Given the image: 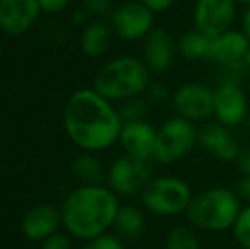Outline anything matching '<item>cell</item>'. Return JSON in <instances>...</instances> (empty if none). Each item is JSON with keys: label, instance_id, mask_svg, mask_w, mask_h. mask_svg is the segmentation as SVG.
Wrapping results in <instances>:
<instances>
[{"label": "cell", "instance_id": "9c48e42d", "mask_svg": "<svg viewBox=\"0 0 250 249\" xmlns=\"http://www.w3.org/2000/svg\"><path fill=\"white\" fill-rule=\"evenodd\" d=\"M238 17L237 0H194L192 3V27L209 38L233 29Z\"/></svg>", "mask_w": 250, "mask_h": 249}, {"label": "cell", "instance_id": "3957f363", "mask_svg": "<svg viewBox=\"0 0 250 249\" xmlns=\"http://www.w3.org/2000/svg\"><path fill=\"white\" fill-rule=\"evenodd\" d=\"M242 208L244 202L233 188L211 186L194 193L184 217L192 229L221 234L231 230Z\"/></svg>", "mask_w": 250, "mask_h": 249}, {"label": "cell", "instance_id": "f546056e", "mask_svg": "<svg viewBox=\"0 0 250 249\" xmlns=\"http://www.w3.org/2000/svg\"><path fill=\"white\" fill-rule=\"evenodd\" d=\"M235 191L240 196L242 202L250 203V176H245V174H240L238 181L235 183Z\"/></svg>", "mask_w": 250, "mask_h": 249}, {"label": "cell", "instance_id": "4316f807", "mask_svg": "<svg viewBox=\"0 0 250 249\" xmlns=\"http://www.w3.org/2000/svg\"><path fill=\"white\" fill-rule=\"evenodd\" d=\"M87 10L94 14L96 17H104L107 14H112V3L111 0H85Z\"/></svg>", "mask_w": 250, "mask_h": 249}, {"label": "cell", "instance_id": "5b68a950", "mask_svg": "<svg viewBox=\"0 0 250 249\" xmlns=\"http://www.w3.org/2000/svg\"><path fill=\"white\" fill-rule=\"evenodd\" d=\"M138 196L142 206L151 215L174 219L186 215L194 191L184 178L175 174H160L151 178Z\"/></svg>", "mask_w": 250, "mask_h": 249}, {"label": "cell", "instance_id": "ba28073f", "mask_svg": "<svg viewBox=\"0 0 250 249\" xmlns=\"http://www.w3.org/2000/svg\"><path fill=\"white\" fill-rule=\"evenodd\" d=\"M153 176V160H143L128 154L118 157L105 173L107 186L118 196L140 195Z\"/></svg>", "mask_w": 250, "mask_h": 249}, {"label": "cell", "instance_id": "8992f818", "mask_svg": "<svg viewBox=\"0 0 250 249\" xmlns=\"http://www.w3.org/2000/svg\"><path fill=\"white\" fill-rule=\"evenodd\" d=\"M198 142L199 125L174 114L157 128L153 162L165 167L175 166L198 149Z\"/></svg>", "mask_w": 250, "mask_h": 249}, {"label": "cell", "instance_id": "8fae6325", "mask_svg": "<svg viewBox=\"0 0 250 249\" xmlns=\"http://www.w3.org/2000/svg\"><path fill=\"white\" fill-rule=\"evenodd\" d=\"M214 121L227 128H237L249 118V97L242 84L218 80L214 87Z\"/></svg>", "mask_w": 250, "mask_h": 249}, {"label": "cell", "instance_id": "52a82bcc", "mask_svg": "<svg viewBox=\"0 0 250 249\" xmlns=\"http://www.w3.org/2000/svg\"><path fill=\"white\" fill-rule=\"evenodd\" d=\"M170 104L174 114L196 125H203L213 118L214 87L203 80H189L172 92Z\"/></svg>", "mask_w": 250, "mask_h": 249}, {"label": "cell", "instance_id": "6da1fadb", "mask_svg": "<svg viewBox=\"0 0 250 249\" xmlns=\"http://www.w3.org/2000/svg\"><path fill=\"white\" fill-rule=\"evenodd\" d=\"M63 121L72 142L85 152H99L118 143L123 128L119 110L96 89L73 92L66 103Z\"/></svg>", "mask_w": 250, "mask_h": 249}, {"label": "cell", "instance_id": "cb8c5ba5", "mask_svg": "<svg viewBox=\"0 0 250 249\" xmlns=\"http://www.w3.org/2000/svg\"><path fill=\"white\" fill-rule=\"evenodd\" d=\"M146 113H148V99H143L142 96L123 101V106L119 108V114L123 118V123L146 120Z\"/></svg>", "mask_w": 250, "mask_h": 249}, {"label": "cell", "instance_id": "5bb4252c", "mask_svg": "<svg viewBox=\"0 0 250 249\" xmlns=\"http://www.w3.org/2000/svg\"><path fill=\"white\" fill-rule=\"evenodd\" d=\"M40 12L38 0H0V29L10 36L27 33Z\"/></svg>", "mask_w": 250, "mask_h": 249}, {"label": "cell", "instance_id": "277c9868", "mask_svg": "<svg viewBox=\"0 0 250 249\" xmlns=\"http://www.w3.org/2000/svg\"><path fill=\"white\" fill-rule=\"evenodd\" d=\"M150 84L151 72L146 63L143 58L131 55L105 62L94 77V89L111 103L143 96Z\"/></svg>", "mask_w": 250, "mask_h": 249}, {"label": "cell", "instance_id": "ffe728a7", "mask_svg": "<svg viewBox=\"0 0 250 249\" xmlns=\"http://www.w3.org/2000/svg\"><path fill=\"white\" fill-rule=\"evenodd\" d=\"M211 38L196 27L184 31L177 38V55L186 62H203L209 57Z\"/></svg>", "mask_w": 250, "mask_h": 249}, {"label": "cell", "instance_id": "e0dca14e", "mask_svg": "<svg viewBox=\"0 0 250 249\" xmlns=\"http://www.w3.org/2000/svg\"><path fill=\"white\" fill-rule=\"evenodd\" d=\"M62 220V213L51 205H38L33 206L29 212L24 215L22 220V234L29 241H41L48 239L56 232Z\"/></svg>", "mask_w": 250, "mask_h": 249}, {"label": "cell", "instance_id": "d6a6232c", "mask_svg": "<svg viewBox=\"0 0 250 249\" xmlns=\"http://www.w3.org/2000/svg\"><path fill=\"white\" fill-rule=\"evenodd\" d=\"M238 29H240L250 41V5L244 7V10L240 12V17H238Z\"/></svg>", "mask_w": 250, "mask_h": 249}, {"label": "cell", "instance_id": "44dd1931", "mask_svg": "<svg viewBox=\"0 0 250 249\" xmlns=\"http://www.w3.org/2000/svg\"><path fill=\"white\" fill-rule=\"evenodd\" d=\"M73 174L83 181V184H101L104 176L101 162L92 154H80L73 159Z\"/></svg>", "mask_w": 250, "mask_h": 249}, {"label": "cell", "instance_id": "2e32d148", "mask_svg": "<svg viewBox=\"0 0 250 249\" xmlns=\"http://www.w3.org/2000/svg\"><path fill=\"white\" fill-rule=\"evenodd\" d=\"M249 51V38L238 27H233V29H228L218 36L211 38L208 62H213L220 67L231 65V63L244 62Z\"/></svg>", "mask_w": 250, "mask_h": 249}, {"label": "cell", "instance_id": "ac0fdd59", "mask_svg": "<svg viewBox=\"0 0 250 249\" xmlns=\"http://www.w3.org/2000/svg\"><path fill=\"white\" fill-rule=\"evenodd\" d=\"M112 31L111 24L105 21H92L90 24H87L85 29L80 38V48L82 53L89 58H99L105 51L109 50V45L112 40Z\"/></svg>", "mask_w": 250, "mask_h": 249}, {"label": "cell", "instance_id": "83f0119b", "mask_svg": "<svg viewBox=\"0 0 250 249\" xmlns=\"http://www.w3.org/2000/svg\"><path fill=\"white\" fill-rule=\"evenodd\" d=\"M72 244H70V239L63 234H53L48 239L43 241L41 244V249H70Z\"/></svg>", "mask_w": 250, "mask_h": 249}, {"label": "cell", "instance_id": "7402d4cb", "mask_svg": "<svg viewBox=\"0 0 250 249\" xmlns=\"http://www.w3.org/2000/svg\"><path fill=\"white\" fill-rule=\"evenodd\" d=\"M164 249H201L198 230L189 224L172 227L165 237Z\"/></svg>", "mask_w": 250, "mask_h": 249}, {"label": "cell", "instance_id": "9a60e30c", "mask_svg": "<svg viewBox=\"0 0 250 249\" xmlns=\"http://www.w3.org/2000/svg\"><path fill=\"white\" fill-rule=\"evenodd\" d=\"M155 142H157V128L146 120L123 123L118 143L123 147L125 154L143 160H153Z\"/></svg>", "mask_w": 250, "mask_h": 249}, {"label": "cell", "instance_id": "4dcf8cb0", "mask_svg": "<svg viewBox=\"0 0 250 249\" xmlns=\"http://www.w3.org/2000/svg\"><path fill=\"white\" fill-rule=\"evenodd\" d=\"M38 2H40L41 10L50 12V14H56V12L65 10L70 0H38Z\"/></svg>", "mask_w": 250, "mask_h": 249}, {"label": "cell", "instance_id": "7c38bea8", "mask_svg": "<svg viewBox=\"0 0 250 249\" xmlns=\"http://www.w3.org/2000/svg\"><path fill=\"white\" fill-rule=\"evenodd\" d=\"M198 147L206 154L214 157L220 162H237L242 152L240 143L231 133V128H227L218 121H206L199 125V142Z\"/></svg>", "mask_w": 250, "mask_h": 249}, {"label": "cell", "instance_id": "d6986e66", "mask_svg": "<svg viewBox=\"0 0 250 249\" xmlns=\"http://www.w3.org/2000/svg\"><path fill=\"white\" fill-rule=\"evenodd\" d=\"M146 227V217L145 208H140L135 205H121L119 212L114 220V229L116 236H119L123 241H135L142 237Z\"/></svg>", "mask_w": 250, "mask_h": 249}, {"label": "cell", "instance_id": "4fadbf2b", "mask_svg": "<svg viewBox=\"0 0 250 249\" xmlns=\"http://www.w3.org/2000/svg\"><path fill=\"white\" fill-rule=\"evenodd\" d=\"M177 57V38L165 27H155L143 40V62L151 73L168 72Z\"/></svg>", "mask_w": 250, "mask_h": 249}, {"label": "cell", "instance_id": "d4e9b609", "mask_svg": "<svg viewBox=\"0 0 250 249\" xmlns=\"http://www.w3.org/2000/svg\"><path fill=\"white\" fill-rule=\"evenodd\" d=\"M82 249H126L125 243L119 236L116 234H102V236H97L94 239L87 241L85 246Z\"/></svg>", "mask_w": 250, "mask_h": 249}, {"label": "cell", "instance_id": "1f68e13d", "mask_svg": "<svg viewBox=\"0 0 250 249\" xmlns=\"http://www.w3.org/2000/svg\"><path fill=\"white\" fill-rule=\"evenodd\" d=\"M237 166L240 174H245V176H250V147L247 149H242L240 156L237 159Z\"/></svg>", "mask_w": 250, "mask_h": 249}, {"label": "cell", "instance_id": "484cf974", "mask_svg": "<svg viewBox=\"0 0 250 249\" xmlns=\"http://www.w3.org/2000/svg\"><path fill=\"white\" fill-rule=\"evenodd\" d=\"M146 99L151 104H165L167 101H170L172 94L167 87L164 86L162 82H151L148 91H146Z\"/></svg>", "mask_w": 250, "mask_h": 249}, {"label": "cell", "instance_id": "7a4b0ae2", "mask_svg": "<svg viewBox=\"0 0 250 249\" xmlns=\"http://www.w3.org/2000/svg\"><path fill=\"white\" fill-rule=\"evenodd\" d=\"M119 206V196L109 186L83 184L63 202L62 220L73 237L90 241L112 229Z\"/></svg>", "mask_w": 250, "mask_h": 249}, {"label": "cell", "instance_id": "603a6c76", "mask_svg": "<svg viewBox=\"0 0 250 249\" xmlns=\"http://www.w3.org/2000/svg\"><path fill=\"white\" fill-rule=\"evenodd\" d=\"M230 232L238 248L250 249V203L244 205V208L240 210Z\"/></svg>", "mask_w": 250, "mask_h": 249}, {"label": "cell", "instance_id": "f1b7e54d", "mask_svg": "<svg viewBox=\"0 0 250 249\" xmlns=\"http://www.w3.org/2000/svg\"><path fill=\"white\" fill-rule=\"evenodd\" d=\"M138 2H142L143 5H146L150 10H153L155 14H162V12L170 10L172 7L175 5L177 0H138Z\"/></svg>", "mask_w": 250, "mask_h": 249}, {"label": "cell", "instance_id": "30bf717a", "mask_svg": "<svg viewBox=\"0 0 250 249\" xmlns=\"http://www.w3.org/2000/svg\"><path fill=\"white\" fill-rule=\"evenodd\" d=\"M111 27L125 41H143L155 29V12L138 0L116 7L111 14Z\"/></svg>", "mask_w": 250, "mask_h": 249}, {"label": "cell", "instance_id": "836d02e7", "mask_svg": "<svg viewBox=\"0 0 250 249\" xmlns=\"http://www.w3.org/2000/svg\"><path fill=\"white\" fill-rule=\"evenodd\" d=\"M237 2H238V5H244V7L250 5V0H237Z\"/></svg>", "mask_w": 250, "mask_h": 249}]
</instances>
